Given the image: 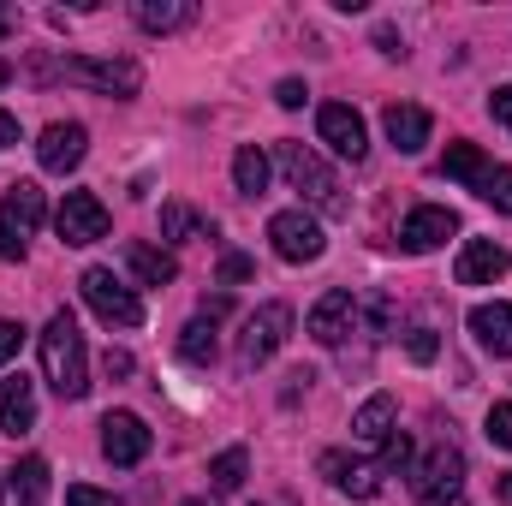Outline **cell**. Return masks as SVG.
<instances>
[{"mask_svg":"<svg viewBox=\"0 0 512 506\" xmlns=\"http://www.w3.org/2000/svg\"><path fill=\"white\" fill-rule=\"evenodd\" d=\"M268 173H274V167H268V155H262L256 143H245V149L233 155V185H239V197H262V191H268Z\"/></svg>","mask_w":512,"mask_h":506,"instance_id":"obj_24","label":"cell"},{"mask_svg":"<svg viewBox=\"0 0 512 506\" xmlns=\"http://www.w3.org/2000/svg\"><path fill=\"white\" fill-rule=\"evenodd\" d=\"M0 489H6V477H0Z\"/></svg>","mask_w":512,"mask_h":506,"instance_id":"obj_44","label":"cell"},{"mask_svg":"<svg viewBox=\"0 0 512 506\" xmlns=\"http://www.w3.org/2000/svg\"><path fill=\"white\" fill-rule=\"evenodd\" d=\"M405 465H411V435L393 429V441L382 447V471H405Z\"/></svg>","mask_w":512,"mask_h":506,"instance_id":"obj_30","label":"cell"},{"mask_svg":"<svg viewBox=\"0 0 512 506\" xmlns=\"http://www.w3.org/2000/svg\"><path fill=\"white\" fill-rule=\"evenodd\" d=\"M405 352H411V364H435V334L429 328H411L405 334Z\"/></svg>","mask_w":512,"mask_h":506,"instance_id":"obj_31","label":"cell"},{"mask_svg":"<svg viewBox=\"0 0 512 506\" xmlns=\"http://www.w3.org/2000/svg\"><path fill=\"white\" fill-rule=\"evenodd\" d=\"M501 501L512 506V471H507V477H501Z\"/></svg>","mask_w":512,"mask_h":506,"instance_id":"obj_42","label":"cell"},{"mask_svg":"<svg viewBox=\"0 0 512 506\" xmlns=\"http://www.w3.org/2000/svg\"><path fill=\"white\" fill-rule=\"evenodd\" d=\"M42 215H48V203H42V185L36 179L6 185V197H0V256L6 262H24V245L42 227Z\"/></svg>","mask_w":512,"mask_h":506,"instance_id":"obj_5","label":"cell"},{"mask_svg":"<svg viewBox=\"0 0 512 506\" xmlns=\"http://www.w3.org/2000/svg\"><path fill=\"white\" fill-rule=\"evenodd\" d=\"M441 173H447V179H459V185H471V191H477L483 203H495L501 215H512V167L489 161L477 143H447Z\"/></svg>","mask_w":512,"mask_h":506,"instance_id":"obj_4","label":"cell"},{"mask_svg":"<svg viewBox=\"0 0 512 506\" xmlns=\"http://www.w3.org/2000/svg\"><path fill=\"white\" fill-rule=\"evenodd\" d=\"M268 239H274V256H280V262H316V256L328 251L322 221L304 215V209H280V215L268 221Z\"/></svg>","mask_w":512,"mask_h":506,"instance_id":"obj_8","label":"cell"},{"mask_svg":"<svg viewBox=\"0 0 512 506\" xmlns=\"http://www.w3.org/2000/svg\"><path fill=\"white\" fill-rule=\"evenodd\" d=\"M36 346H42V376H48V387L60 399H84L90 393V352H84V334H78L72 310H54L48 328L36 334Z\"/></svg>","mask_w":512,"mask_h":506,"instance_id":"obj_2","label":"cell"},{"mask_svg":"<svg viewBox=\"0 0 512 506\" xmlns=\"http://www.w3.org/2000/svg\"><path fill=\"white\" fill-rule=\"evenodd\" d=\"M382 126H387V143L399 149V155H417L423 143H429V131H435V120L423 114V108H411V102H393L382 114Z\"/></svg>","mask_w":512,"mask_h":506,"instance_id":"obj_18","label":"cell"},{"mask_svg":"<svg viewBox=\"0 0 512 506\" xmlns=\"http://www.w3.org/2000/svg\"><path fill=\"white\" fill-rule=\"evenodd\" d=\"M137 364H131V352H120V346H108V358H102V376L108 381H126Z\"/></svg>","mask_w":512,"mask_h":506,"instance_id":"obj_35","label":"cell"},{"mask_svg":"<svg viewBox=\"0 0 512 506\" xmlns=\"http://www.w3.org/2000/svg\"><path fill=\"white\" fill-rule=\"evenodd\" d=\"M417 506H471L465 489H435V495H417Z\"/></svg>","mask_w":512,"mask_h":506,"instance_id":"obj_38","label":"cell"},{"mask_svg":"<svg viewBox=\"0 0 512 506\" xmlns=\"http://www.w3.org/2000/svg\"><path fill=\"white\" fill-rule=\"evenodd\" d=\"M376 48H382L387 60H405V42H399L393 30H376Z\"/></svg>","mask_w":512,"mask_h":506,"instance_id":"obj_39","label":"cell"},{"mask_svg":"<svg viewBox=\"0 0 512 506\" xmlns=\"http://www.w3.org/2000/svg\"><path fill=\"white\" fill-rule=\"evenodd\" d=\"M12 143H18V120H12V114H0V149H12Z\"/></svg>","mask_w":512,"mask_h":506,"instance_id":"obj_40","label":"cell"},{"mask_svg":"<svg viewBox=\"0 0 512 506\" xmlns=\"http://www.w3.org/2000/svg\"><path fill=\"white\" fill-rule=\"evenodd\" d=\"M274 161H280V173H286V185L316 209V215H328V221H340L352 203H346V191H340V179H334V167L316 155V149H304V143H280L274 149Z\"/></svg>","mask_w":512,"mask_h":506,"instance_id":"obj_3","label":"cell"},{"mask_svg":"<svg viewBox=\"0 0 512 506\" xmlns=\"http://www.w3.org/2000/svg\"><path fill=\"white\" fill-rule=\"evenodd\" d=\"M245 471H251V453H245V447H227V453H215V459H209V483H215V495H233V489H245Z\"/></svg>","mask_w":512,"mask_h":506,"instance_id":"obj_25","label":"cell"},{"mask_svg":"<svg viewBox=\"0 0 512 506\" xmlns=\"http://www.w3.org/2000/svg\"><path fill=\"white\" fill-rule=\"evenodd\" d=\"M131 18H137L149 36H167V30H185V24L197 18V6H191V0H137Z\"/></svg>","mask_w":512,"mask_h":506,"instance_id":"obj_22","label":"cell"},{"mask_svg":"<svg viewBox=\"0 0 512 506\" xmlns=\"http://www.w3.org/2000/svg\"><path fill=\"white\" fill-rule=\"evenodd\" d=\"M126 268L143 280V286H173V280H179V262H173V251L143 245V239H131V245H126Z\"/></svg>","mask_w":512,"mask_h":506,"instance_id":"obj_21","label":"cell"},{"mask_svg":"<svg viewBox=\"0 0 512 506\" xmlns=\"http://www.w3.org/2000/svg\"><path fill=\"white\" fill-rule=\"evenodd\" d=\"M304 96H310V90H304L298 78H280V84H274V102H280V108H304Z\"/></svg>","mask_w":512,"mask_h":506,"instance_id":"obj_36","label":"cell"},{"mask_svg":"<svg viewBox=\"0 0 512 506\" xmlns=\"http://www.w3.org/2000/svg\"><path fill=\"white\" fill-rule=\"evenodd\" d=\"M215 322L209 316H197V322H185V340H179V358L185 364H215Z\"/></svg>","mask_w":512,"mask_h":506,"instance_id":"obj_26","label":"cell"},{"mask_svg":"<svg viewBox=\"0 0 512 506\" xmlns=\"http://www.w3.org/2000/svg\"><path fill=\"white\" fill-rule=\"evenodd\" d=\"M352 435H358L364 447H387V441H393V399H387V393H376V399H364V405H358Z\"/></svg>","mask_w":512,"mask_h":506,"instance_id":"obj_23","label":"cell"},{"mask_svg":"<svg viewBox=\"0 0 512 506\" xmlns=\"http://www.w3.org/2000/svg\"><path fill=\"white\" fill-rule=\"evenodd\" d=\"M6 36H12V12L0 6V42H6Z\"/></svg>","mask_w":512,"mask_h":506,"instance_id":"obj_41","label":"cell"},{"mask_svg":"<svg viewBox=\"0 0 512 506\" xmlns=\"http://www.w3.org/2000/svg\"><path fill=\"white\" fill-rule=\"evenodd\" d=\"M358 328V298L352 292H322L310 310V340L316 346H346V334Z\"/></svg>","mask_w":512,"mask_h":506,"instance_id":"obj_14","label":"cell"},{"mask_svg":"<svg viewBox=\"0 0 512 506\" xmlns=\"http://www.w3.org/2000/svg\"><path fill=\"white\" fill-rule=\"evenodd\" d=\"M54 227H60V239H66V245H96V239H108V209H102V197H96V191H66V203H60Z\"/></svg>","mask_w":512,"mask_h":506,"instance_id":"obj_10","label":"cell"},{"mask_svg":"<svg viewBox=\"0 0 512 506\" xmlns=\"http://www.w3.org/2000/svg\"><path fill=\"white\" fill-rule=\"evenodd\" d=\"M185 506H215V501H185Z\"/></svg>","mask_w":512,"mask_h":506,"instance_id":"obj_43","label":"cell"},{"mask_svg":"<svg viewBox=\"0 0 512 506\" xmlns=\"http://www.w3.org/2000/svg\"><path fill=\"white\" fill-rule=\"evenodd\" d=\"M489 114H495V126L512 131V84H501V90L489 96Z\"/></svg>","mask_w":512,"mask_h":506,"instance_id":"obj_37","label":"cell"},{"mask_svg":"<svg viewBox=\"0 0 512 506\" xmlns=\"http://www.w3.org/2000/svg\"><path fill=\"white\" fill-rule=\"evenodd\" d=\"M30 78L36 84H90L114 102H131L143 90V66L137 60H84V54H36L30 60Z\"/></svg>","mask_w":512,"mask_h":506,"instance_id":"obj_1","label":"cell"},{"mask_svg":"<svg viewBox=\"0 0 512 506\" xmlns=\"http://www.w3.org/2000/svg\"><path fill=\"white\" fill-rule=\"evenodd\" d=\"M161 233H167L173 245H185L191 233H203V239H215V221H197V215H191L185 203H167V209H161Z\"/></svg>","mask_w":512,"mask_h":506,"instance_id":"obj_27","label":"cell"},{"mask_svg":"<svg viewBox=\"0 0 512 506\" xmlns=\"http://www.w3.org/2000/svg\"><path fill=\"white\" fill-rule=\"evenodd\" d=\"M78 292H84V304H90L108 328H137V322H143V298L131 292L114 268H84Z\"/></svg>","mask_w":512,"mask_h":506,"instance_id":"obj_6","label":"cell"},{"mask_svg":"<svg viewBox=\"0 0 512 506\" xmlns=\"http://www.w3.org/2000/svg\"><path fill=\"white\" fill-rule=\"evenodd\" d=\"M417 495H435V489H465V453L459 447H435L423 465H417Z\"/></svg>","mask_w":512,"mask_h":506,"instance_id":"obj_19","label":"cell"},{"mask_svg":"<svg viewBox=\"0 0 512 506\" xmlns=\"http://www.w3.org/2000/svg\"><path fill=\"white\" fill-rule=\"evenodd\" d=\"M512 268V256H507V245H495V239H471L465 251H459V286H495L501 274Z\"/></svg>","mask_w":512,"mask_h":506,"instance_id":"obj_16","label":"cell"},{"mask_svg":"<svg viewBox=\"0 0 512 506\" xmlns=\"http://www.w3.org/2000/svg\"><path fill=\"white\" fill-rule=\"evenodd\" d=\"M0 429H6L12 441L36 429V387H30V376H6L0 381Z\"/></svg>","mask_w":512,"mask_h":506,"instance_id":"obj_17","label":"cell"},{"mask_svg":"<svg viewBox=\"0 0 512 506\" xmlns=\"http://www.w3.org/2000/svg\"><path fill=\"white\" fill-rule=\"evenodd\" d=\"M471 334H477L483 352L512 358V304H477L471 310Z\"/></svg>","mask_w":512,"mask_h":506,"instance_id":"obj_20","label":"cell"},{"mask_svg":"<svg viewBox=\"0 0 512 506\" xmlns=\"http://www.w3.org/2000/svg\"><path fill=\"white\" fill-rule=\"evenodd\" d=\"M6 483L18 489V501H42V495H48V465H42V459H24Z\"/></svg>","mask_w":512,"mask_h":506,"instance_id":"obj_28","label":"cell"},{"mask_svg":"<svg viewBox=\"0 0 512 506\" xmlns=\"http://www.w3.org/2000/svg\"><path fill=\"white\" fill-rule=\"evenodd\" d=\"M66 506H126V501H114V495H102V489L72 483V489H66Z\"/></svg>","mask_w":512,"mask_h":506,"instance_id":"obj_34","label":"cell"},{"mask_svg":"<svg viewBox=\"0 0 512 506\" xmlns=\"http://www.w3.org/2000/svg\"><path fill=\"white\" fill-rule=\"evenodd\" d=\"M453 233H459V215H453V209H441V203H423V209H411V215H405L399 245H405L411 256H429V251H441Z\"/></svg>","mask_w":512,"mask_h":506,"instance_id":"obj_11","label":"cell"},{"mask_svg":"<svg viewBox=\"0 0 512 506\" xmlns=\"http://www.w3.org/2000/svg\"><path fill=\"white\" fill-rule=\"evenodd\" d=\"M18 346H24V322H0V370L18 358Z\"/></svg>","mask_w":512,"mask_h":506,"instance_id":"obj_33","label":"cell"},{"mask_svg":"<svg viewBox=\"0 0 512 506\" xmlns=\"http://www.w3.org/2000/svg\"><path fill=\"white\" fill-rule=\"evenodd\" d=\"M102 453L108 465H143L149 459V429L137 411H108L102 417Z\"/></svg>","mask_w":512,"mask_h":506,"instance_id":"obj_12","label":"cell"},{"mask_svg":"<svg viewBox=\"0 0 512 506\" xmlns=\"http://www.w3.org/2000/svg\"><path fill=\"white\" fill-rule=\"evenodd\" d=\"M84 149H90V131L78 126V120H54V126L36 137V161H42V173H72V167L84 161Z\"/></svg>","mask_w":512,"mask_h":506,"instance_id":"obj_13","label":"cell"},{"mask_svg":"<svg viewBox=\"0 0 512 506\" xmlns=\"http://www.w3.org/2000/svg\"><path fill=\"white\" fill-rule=\"evenodd\" d=\"M316 137H322L340 161H364V155H370V131L358 120V108H346V102H322V108H316Z\"/></svg>","mask_w":512,"mask_h":506,"instance_id":"obj_9","label":"cell"},{"mask_svg":"<svg viewBox=\"0 0 512 506\" xmlns=\"http://www.w3.org/2000/svg\"><path fill=\"white\" fill-rule=\"evenodd\" d=\"M316 471L340 489V495H352V501H370V495H382V465H358V459H346V453H322L316 459Z\"/></svg>","mask_w":512,"mask_h":506,"instance_id":"obj_15","label":"cell"},{"mask_svg":"<svg viewBox=\"0 0 512 506\" xmlns=\"http://www.w3.org/2000/svg\"><path fill=\"white\" fill-rule=\"evenodd\" d=\"M286 340H292V310L286 304H262L245 322V334H239V370H262Z\"/></svg>","mask_w":512,"mask_h":506,"instance_id":"obj_7","label":"cell"},{"mask_svg":"<svg viewBox=\"0 0 512 506\" xmlns=\"http://www.w3.org/2000/svg\"><path fill=\"white\" fill-rule=\"evenodd\" d=\"M489 441H495V447H507V453H512V399H501V405L489 411Z\"/></svg>","mask_w":512,"mask_h":506,"instance_id":"obj_29","label":"cell"},{"mask_svg":"<svg viewBox=\"0 0 512 506\" xmlns=\"http://www.w3.org/2000/svg\"><path fill=\"white\" fill-rule=\"evenodd\" d=\"M251 274H256V262L245 251H227V256H221V280H227V286H233V280H251Z\"/></svg>","mask_w":512,"mask_h":506,"instance_id":"obj_32","label":"cell"}]
</instances>
